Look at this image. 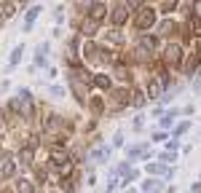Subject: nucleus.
<instances>
[{
    "label": "nucleus",
    "mask_w": 201,
    "mask_h": 193,
    "mask_svg": "<svg viewBox=\"0 0 201 193\" xmlns=\"http://www.w3.org/2000/svg\"><path fill=\"white\" fill-rule=\"evenodd\" d=\"M19 56H22V46H16V48H13V56H11V65H16Z\"/></svg>",
    "instance_id": "obj_2"
},
{
    "label": "nucleus",
    "mask_w": 201,
    "mask_h": 193,
    "mask_svg": "<svg viewBox=\"0 0 201 193\" xmlns=\"http://www.w3.org/2000/svg\"><path fill=\"white\" fill-rule=\"evenodd\" d=\"M38 11H40L38 6H35V8H30V13H27V27L32 24V19H35V16H38Z\"/></svg>",
    "instance_id": "obj_1"
}]
</instances>
